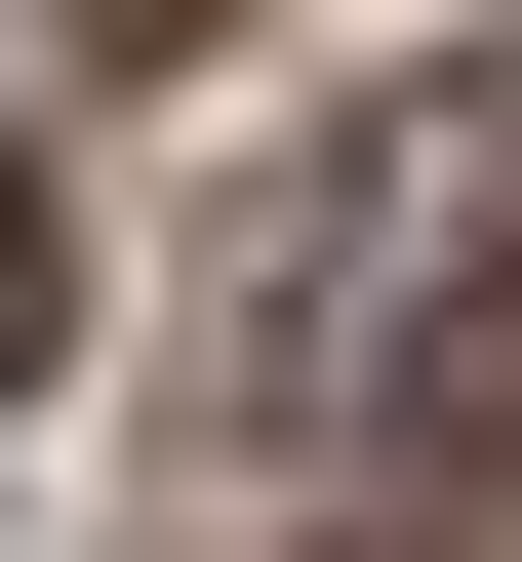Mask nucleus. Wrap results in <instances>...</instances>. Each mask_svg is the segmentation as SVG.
I'll list each match as a JSON object with an SVG mask.
<instances>
[{
    "label": "nucleus",
    "instance_id": "f257e3e1",
    "mask_svg": "<svg viewBox=\"0 0 522 562\" xmlns=\"http://www.w3.org/2000/svg\"><path fill=\"white\" fill-rule=\"evenodd\" d=\"M242 402L322 482H522V41H442L242 281Z\"/></svg>",
    "mask_w": 522,
    "mask_h": 562
},
{
    "label": "nucleus",
    "instance_id": "f03ea898",
    "mask_svg": "<svg viewBox=\"0 0 522 562\" xmlns=\"http://www.w3.org/2000/svg\"><path fill=\"white\" fill-rule=\"evenodd\" d=\"M0 402H41V161H0Z\"/></svg>",
    "mask_w": 522,
    "mask_h": 562
}]
</instances>
